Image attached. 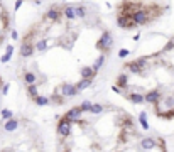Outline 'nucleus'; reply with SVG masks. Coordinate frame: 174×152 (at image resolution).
Listing matches in <instances>:
<instances>
[{
	"mask_svg": "<svg viewBox=\"0 0 174 152\" xmlns=\"http://www.w3.org/2000/svg\"><path fill=\"white\" fill-rule=\"evenodd\" d=\"M128 17H125V15H122V14H118L117 15V26L120 29H127V24H128Z\"/></svg>",
	"mask_w": 174,
	"mask_h": 152,
	"instance_id": "obj_17",
	"label": "nucleus"
},
{
	"mask_svg": "<svg viewBox=\"0 0 174 152\" xmlns=\"http://www.w3.org/2000/svg\"><path fill=\"white\" fill-rule=\"evenodd\" d=\"M139 124L144 130H149V124H147V113L146 112H140L139 115Z\"/></svg>",
	"mask_w": 174,
	"mask_h": 152,
	"instance_id": "obj_18",
	"label": "nucleus"
},
{
	"mask_svg": "<svg viewBox=\"0 0 174 152\" xmlns=\"http://www.w3.org/2000/svg\"><path fill=\"white\" fill-rule=\"evenodd\" d=\"M81 108H80V105L78 106H73V108H69L68 112L64 113V118L66 120H69L71 124H78V120H80V117H81Z\"/></svg>",
	"mask_w": 174,
	"mask_h": 152,
	"instance_id": "obj_4",
	"label": "nucleus"
},
{
	"mask_svg": "<svg viewBox=\"0 0 174 152\" xmlns=\"http://www.w3.org/2000/svg\"><path fill=\"white\" fill-rule=\"evenodd\" d=\"M102 112H103V105H102V103H92L90 113H93V115H100Z\"/></svg>",
	"mask_w": 174,
	"mask_h": 152,
	"instance_id": "obj_23",
	"label": "nucleus"
},
{
	"mask_svg": "<svg viewBox=\"0 0 174 152\" xmlns=\"http://www.w3.org/2000/svg\"><path fill=\"white\" fill-rule=\"evenodd\" d=\"M59 91L64 98H74L80 93V90L76 88V85H71V83H63L59 86Z\"/></svg>",
	"mask_w": 174,
	"mask_h": 152,
	"instance_id": "obj_2",
	"label": "nucleus"
},
{
	"mask_svg": "<svg viewBox=\"0 0 174 152\" xmlns=\"http://www.w3.org/2000/svg\"><path fill=\"white\" fill-rule=\"evenodd\" d=\"M74 10H76V17H80V19H86V15H88L86 5H83V3H80V5H74Z\"/></svg>",
	"mask_w": 174,
	"mask_h": 152,
	"instance_id": "obj_15",
	"label": "nucleus"
},
{
	"mask_svg": "<svg viewBox=\"0 0 174 152\" xmlns=\"http://www.w3.org/2000/svg\"><path fill=\"white\" fill-rule=\"evenodd\" d=\"M10 37L14 41H19V32L15 31V29H12V31H10Z\"/></svg>",
	"mask_w": 174,
	"mask_h": 152,
	"instance_id": "obj_30",
	"label": "nucleus"
},
{
	"mask_svg": "<svg viewBox=\"0 0 174 152\" xmlns=\"http://www.w3.org/2000/svg\"><path fill=\"white\" fill-rule=\"evenodd\" d=\"M22 3H24V0H15V3H14V12H17L20 7H22Z\"/></svg>",
	"mask_w": 174,
	"mask_h": 152,
	"instance_id": "obj_28",
	"label": "nucleus"
},
{
	"mask_svg": "<svg viewBox=\"0 0 174 152\" xmlns=\"http://www.w3.org/2000/svg\"><path fill=\"white\" fill-rule=\"evenodd\" d=\"M117 86L122 90L128 88V75H125V73H122V75H118L117 78Z\"/></svg>",
	"mask_w": 174,
	"mask_h": 152,
	"instance_id": "obj_12",
	"label": "nucleus"
},
{
	"mask_svg": "<svg viewBox=\"0 0 174 152\" xmlns=\"http://www.w3.org/2000/svg\"><path fill=\"white\" fill-rule=\"evenodd\" d=\"M128 100L132 101V103H144V101H146V98H144V95H140V93H127L125 95Z\"/></svg>",
	"mask_w": 174,
	"mask_h": 152,
	"instance_id": "obj_11",
	"label": "nucleus"
},
{
	"mask_svg": "<svg viewBox=\"0 0 174 152\" xmlns=\"http://www.w3.org/2000/svg\"><path fill=\"white\" fill-rule=\"evenodd\" d=\"M80 75H81V78H85V80H95L97 71H95L92 66H83L80 69Z\"/></svg>",
	"mask_w": 174,
	"mask_h": 152,
	"instance_id": "obj_10",
	"label": "nucleus"
},
{
	"mask_svg": "<svg viewBox=\"0 0 174 152\" xmlns=\"http://www.w3.org/2000/svg\"><path fill=\"white\" fill-rule=\"evenodd\" d=\"M56 132H57V135H61V137H68V135L71 134V122L66 120L63 117L56 125Z\"/></svg>",
	"mask_w": 174,
	"mask_h": 152,
	"instance_id": "obj_3",
	"label": "nucleus"
},
{
	"mask_svg": "<svg viewBox=\"0 0 174 152\" xmlns=\"http://www.w3.org/2000/svg\"><path fill=\"white\" fill-rule=\"evenodd\" d=\"M34 51H36V46L32 42H29V41H24L22 46H20V56H22V57L32 56V54H34Z\"/></svg>",
	"mask_w": 174,
	"mask_h": 152,
	"instance_id": "obj_7",
	"label": "nucleus"
},
{
	"mask_svg": "<svg viewBox=\"0 0 174 152\" xmlns=\"http://www.w3.org/2000/svg\"><path fill=\"white\" fill-rule=\"evenodd\" d=\"M80 108H81V112H83V113L90 112V108H92V101L85 100V101H83V103H80Z\"/></svg>",
	"mask_w": 174,
	"mask_h": 152,
	"instance_id": "obj_24",
	"label": "nucleus"
},
{
	"mask_svg": "<svg viewBox=\"0 0 174 152\" xmlns=\"http://www.w3.org/2000/svg\"><path fill=\"white\" fill-rule=\"evenodd\" d=\"M112 46H113V34L110 31H103V34L100 36V39L97 41V49L102 52H108Z\"/></svg>",
	"mask_w": 174,
	"mask_h": 152,
	"instance_id": "obj_1",
	"label": "nucleus"
},
{
	"mask_svg": "<svg viewBox=\"0 0 174 152\" xmlns=\"http://www.w3.org/2000/svg\"><path fill=\"white\" fill-rule=\"evenodd\" d=\"M61 15H63V12L57 9L56 5H52L51 9L46 12V19H47V20H52V22H57V20L61 19Z\"/></svg>",
	"mask_w": 174,
	"mask_h": 152,
	"instance_id": "obj_8",
	"label": "nucleus"
},
{
	"mask_svg": "<svg viewBox=\"0 0 174 152\" xmlns=\"http://www.w3.org/2000/svg\"><path fill=\"white\" fill-rule=\"evenodd\" d=\"M24 81H26V85H36V83H37V76H36V73L26 71V73H24Z\"/></svg>",
	"mask_w": 174,
	"mask_h": 152,
	"instance_id": "obj_14",
	"label": "nucleus"
},
{
	"mask_svg": "<svg viewBox=\"0 0 174 152\" xmlns=\"http://www.w3.org/2000/svg\"><path fill=\"white\" fill-rule=\"evenodd\" d=\"M46 49H47V39H39L36 42V51L42 52V51H46Z\"/></svg>",
	"mask_w": 174,
	"mask_h": 152,
	"instance_id": "obj_21",
	"label": "nucleus"
},
{
	"mask_svg": "<svg viewBox=\"0 0 174 152\" xmlns=\"http://www.w3.org/2000/svg\"><path fill=\"white\" fill-rule=\"evenodd\" d=\"M49 101H51V100H49L47 96H42V95H39V96H36V98H34V103H36V105H39V106L47 105Z\"/></svg>",
	"mask_w": 174,
	"mask_h": 152,
	"instance_id": "obj_22",
	"label": "nucleus"
},
{
	"mask_svg": "<svg viewBox=\"0 0 174 152\" xmlns=\"http://www.w3.org/2000/svg\"><path fill=\"white\" fill-rule=\"evenodd\" d=\"M5 52H12V54H14V46H12V44H7Z\"/></svg>",
	"mask_w": 174,
	"mask_h": 152,
	"instance_id": "obj_31",
	"label": "nucleus"
},
{
	"mask_svg": "<svg viewBox=\"0 0 174 152\" xmlns=\"http://www.w3.org/2000/svg\"><path fill=\"white\" fill-rule=\"evenodd\" d=\"M92 83H93V80H85V78H81V81L76 85V88L80 90V91H83V90H86L88 86H92Z\"/></svg>",
	"mask_w": 174,
	"mask_h": 152,
	"instance_id": "obj_20",
	"label": "nucleus"
},
{
	"mask_svg": "<svg viewBox=\"0 0 174 152\" xmlns=\"http://www.w3.org/2000/svg\"><path fill=\"white\" fill-rule=\"evenodd\" d=\"M14 117V113H12V110H2V118L3 120H9V118Z\"/></svg>",
	"mask_w": 174,
	"mask_h": 152,
	"instance_id": "obj_25",
	"label": "nucleus"
},
{
	"mask_svg": "<svg viewBox=\"0 0 174 152\" xmlns=\"http://www.w3.org/2000/svg\"><path fill=\"white\" fill-rule=\"evenodd\" d=\"M27 93H29L31 98L39 96V88H37V85H27Z\"/></svg>",
	"mask_w": 174,
	"mask_h": 152,
	"instance_id": "obj_19",
	"label": "nucleus"
},
{
	"mask_svg": "<svg viewBox=\"0 0 174 152\" xmlns=\"http://www.w3.org/2000/svg\"><path fill=\"white\" fill-rule=\"evenodd\" d=\"M9 90H10V83H5L2 88V95H9Z\"/></svg>",
	"mask_w": 174,
	"mask_h": 152,
	"instance_id": "obj_29",
	"label": "nucleus"
},
{
	"mask_svg": "<svg viewBox=\"0 0 174 152\" xmlns=\"http://www.w3.org/2000/svg\"><path fill=\"white\" fill-rule=\"evenodd\" d=\"M10 59H12V52H5V54H3L2 57H0V63H3V64H5V63H9Z\"/></svg>",
	"mask_w": 174,
	"mask_h": 152,
	"instance_id": "obj_27",
	"label": "nucleus"
},
{
	"mask_svg": "<svg viewBox=\"0 0 174 152\" xmlns=\"http://www.w3.org/2000/svg\"><path fill=\"white\" fill-rule=\"evenodd\" d=\"M157 139L154 137H144L142 140H140V149L142 150H152V149H156L157 147Z\"/></svg>",
	"mask_w": 174,
	"mask_h": 152,
	"instance_id": "obj_6",
	"label": "nucleus"
},
{
	"mask_svg": "<svg viewBox=\"0 0 174 152\" xmlns=\"http://www.w3.org/2000/svg\"><path fill=\"white\" fill-rule=\"evenodd\" d=\"M103 64H105V54H100V56H98L97 57V59H95V63H93V69H95V71H100V69H102V66H103Z\"/></svg>",
	"mask_w": 174,
	"mask_h": 152,
	"instance_id": "obj_16",
	"label": "nucleus"
},
{
	"mask_svg": "<svg viewBox=\"0 0 174 152\" xmlns=\"http://www.w3.org/2000/svg\"><path fill=\"white\" fill-rule=\"evenodd\" d=\"M128 54H130V51H128V49H125V47L118 49V57H120V59H123V57H127Z\"/></svg>",
	"mask_w": 174,
	"mask_h": 152,
	"instance_id": "obj_26",
	"label": "nucleus"
},
{
	"mask_svg": "<svg viewBox=\"0 0 174 152\" xmlns=\"http://www.w3.org/2000/svg\"><path fill=\"white\" fill-rule=\"evenodd\" d=\"M17 127H19V122H17V118H9V120H5L3 122V130H5V132H15V130H17Z\"/></svg>",
	"mask_w": 174,
	"mask_h": 152,
	"instance_id": "obj_9",
	"label": "nucleus"
},
{
	"mask_svg": "<svg viewBox=\"0 0 174 152\" xmlns=\"http://www.w3.org/2000/svg\"><path fill=\"white\" fill-rule=\"evenodd\" d=\"M63 15L68 20H74L76 19V10H74V5H69V7H64L63 10Z\"/></svg>",
	"mask_w": 174,
	"mask_h": 152,
	"instance_id": "obj_13",
	"label": "nucleus"
},
{
	"mask_svg": "<svg viewBox=\"0 0 174 152\" xmlns=\"http://www.w3.org/2000/svg\"><path fill=\"white\" fill-rule=\"evenodd\" d=\"M147 103H152V105H157L161 101V98H162V93L159 91V90H152V91H147L146 95H144Z\"/></svg>",
	"mask_w": 174,
	"mask_h": 152,
	"instance_id": "obj_5",
	"label": "nucleus"
}]
</instances>
